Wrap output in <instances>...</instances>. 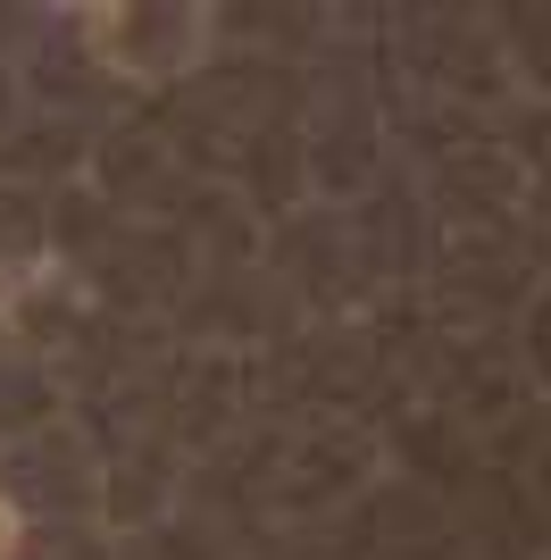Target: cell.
I'll return each mask as SVG.
<instances>
[{
	"mask_svg": "<svg viewBox=\"0 0 551 560\" xmlns=\"http://www.w3.org/2000/svg\"><path fill=\"white\" fill-rule=\"evenodd\" d=\"M17 544H25V527H17V511L0 502V560H17Z\"/></svg>",
	"mask_w": 551,
	"mask_h": 560,
	"instance_id": "6da1fadb",
	"label": "cell"
}]
</instances>
